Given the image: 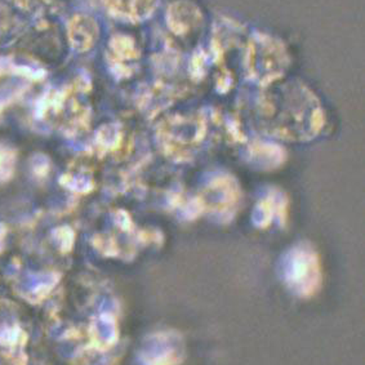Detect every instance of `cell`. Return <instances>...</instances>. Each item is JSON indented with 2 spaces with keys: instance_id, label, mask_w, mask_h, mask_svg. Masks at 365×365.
Returning a JSON list of instances; mask_svg holds the SVG:
<instances>
[{
  "instance_id": "obj_1",
  "label": "cell",
  "mask_w": 365,
  "mask_h": 365,
  "mask_svg": "<svg viewBox=\"0 0 365 365\" xmlns=\"http://www.w3.org/2000/svg\"><path fill=\"white\" fill-rule=\"evenodd\" d=\"M14 26V16L11 9L0 1V36L11 33Z\"/></svg>"
},
{
  "instance_id": "obj_2",
  "label": "cell",
  "mask_w": 365,
  "mask_h": 365,
  "mask_svg": "<svg viewBox=\"0 0 365 365\" xmlns=\"http://www.w3.org/2000/svg\"><path fill=\"white\" fill-rule=\"evenodd\" d=\"M73 25H75V26L78 27L79 30H81V33H84V29H86V26H87V24H88V21L84 20L83 17H76L73 22H71ZM89 35H87V39H84V36L86 35L81 34V38L79 39V41L75 44L76 47L79 48H84L87 44H91L92 43V38L93 36H91V35H93V31H88Z\"/></svg>"
}]
</instances>
